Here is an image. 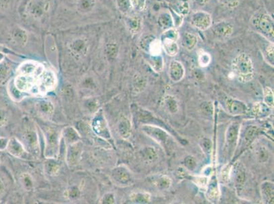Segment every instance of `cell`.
I'll list each match as a JSON object with an SVG mask.
<instances>
[{
  "label": "cell",
  "mask_w": 274,
  "mask_h": 204,
  "mask_svg": "<svg viewBox=\"0 0 274 204\" xmlns=\"http://www.w3.org/2000/svg\"><path fill=\"white\" fill-rule=\"evenodd\" d=\"M212 32L217 38L226 39L233 34V26L228 21H220L212 27Z\"/></svg>",
  "instance_id": "10"
},
{
  "label": "cell",
  "mask_w": 274,
  "mask_h": 204,
  "mask_svg": "<svg viewBox=\"0 0 274 204\" xmlns=\"http://www.w3.org/2000/svg\"><path fill=\"white\" fill-rule=\"evenodd\" d=\"M240 134V125L237 122H233L228 126L226 132L225 142L227 153L233 156L234 151L236 149Z\"/></svg>",
  "instance_id": "6"
},
{
  "label": "cell",
  "mask_w": 274,
  "mask_h": 204,
  "mask_svg": "<svg viewBox=\"0 0 274 204\" xmlns=\"http://www.w3.org/2000/svg\"><path fill=\"white\" fill-rule=\"evenodd\" d=\"M62 136L65 138V143L68 146L78 143L81 140L78 132L71 127H67L64 129L62 132Z\"/></svg>",
  "instance_id": "19"
},
{
  "label": "cell",
  "mask_w": 274,
  "mask_h": 204,
  "mask_svg": "<svg viewBox=\"0 0 274 204\" xmlns=\"http://www.w3.org/2000/svg\"><path fill=\"white\" fill-rule=\"evenodd\" d=\"M79 142L73 145H69V148L67 151V161L68 164H75L81 155V149L79 145Z\"/></svg>",
  "instance_id": "18"
},
{
  "label": "cell",
  "mask_w": 274,
  "mask_h": 204,
  "mask_svg": "<svg viewBox=\"0 0 274 204\" xmlns=\"http://www.w3.org/2000/svg\"><path fill=\"white\" fill-rule=\"evenodd\" d=\"M162 43V49L164 52L169 56H175L178 54L180 47L178 42L168 39H160Z\"/></svg>",
  "instance_id": "20"
},
{
  "label": "cell",
  "mask_w": 274,
  "mask_h": 204,
  "mask_svg": "<svg viewBox=\"0 0 274 204\" xmlns=\"http://www.w3.org/2000/svg\"><path fill=\"white\" fill-rule=\"evenodd\" d=\"M119 131L122 137L129 138L131 136V125L129 119L127 118H122L119 125Z\"/></svg>",
  "instance_id": "27"
},
{
  "label": "cell",
  "mask_w": 274,
  "mask_h": 204,
  "mask_svg": "<svg viewBox=\"0 0 274 204\" xmlns=\"http://www.w3.org/2000/svg\"><path fill=\"white\" fill-rule=\"evenodd\" d=\"M23 143H24V148L30 153L34 154L38 153V138L37 134L34 131H28L23 136Z\"/></svg>",
  "instance_id": "13"
},
{
  "label": "cell",
  "mask_w": 274,
  "mask_h": 204,
  "mask_svg": "<svg viewBox=\"0 0 274 204\" xmlns=\"http://www.w3.org/2000/svg\"><path fill=\"white\" fill-rule=\"evenodd\" d=\"M264 103L270 108H274V92L270 87L264 89Z\"/></svg>",
  "instance_id": "32"
},
{
  "label": "cell",
  "mask_w": 274,
  "mask_h": 204,
  "mask_svg": "<svg viewBox=\"0 0 274 204\" xmlns=\"http://www.w3.org/2000/svg\"><path fill=\"white\" fill-rule=\"evenodd\" d=\"M6 150L10 155L16 158L22 157L26 152L24 146L15 137H12L9 139Z\"/></svg>",
  "instance_id": "12"
},
{
  "label": "cell",
  "mask_w": 274,
  "mask_h": 204,
  "mask_svg": "<svg viewBox=\"0 0 274 204\" xmlns=\"http://www.w3.org/2000/svg\"><path fill=\"white\" fill-rule=\"evenodd\" d=\"M192 1L195 5H198L199 7H203L207 4L209 0H192Z\"/></svg>",
  "instance_id": "50"
},
{
  "label": "cell",
  "mask_w": 274,
  "mask_h": 204,
  "mask_svg": "<svg viewBox=\"0 0 274 204\" xmlns=\"http://www.w3.org/2000/svg\"><path fill=\"white\" fill-rule=\"evenodd\" d=\"M257 158H258L259 162L261 163H265L268 161L269 158L270 154L268 150L264 147H260V149H258L257 151Z\"/></svg>",
  "instance_id": "39"
},
{
  "label": "cell",
  "mask_w": 274,
  "mask_h": 204,
  "mask_svg": "<svg viewBox=\"0 0 274 204\" xmlns=\"http://www.w3.org/2000/svg\"><path fill=\"white\" fill-rule=\"evenodd\" d=\"M245 178H246V176H245L244 171L243 170L240 165H239L237 167L236 170L235 171V174H234V181L237 187L240 188L244 185Z\"/></svg>",
  "instance_id": "33"
},
{
  "label": "cell",
  "mask_w": 274,
  "mask_h": 204,
  "mask_svg": "<svg viewBox=\"0 0 274 204\" xmlns=\"http://www.w3.org/2000/svg\"><path fill=\"white\" fill-rule=\"evenodd\" d=\"M271 110L272 109L270 107L265 104L264 103H261V102H257V103H254L253 107H252L253 114L257 116H266L271 112Z\"/></svg>",
  "instance_id": "26"
},
{
  "label": "cell",
  "mask_w": 274,
  "mask_h": 204,
  "mask_svg": "<svg viewBox=\"0 0 274 204\" xmlns=\"http://www.w3.org/2000/svg\"><path fill=\"white\" fill-rule=\"evenodd\" d=\"M180 37V34L178 30L175 27H172L164 30L160 36V39H168L178 42Z\"/></svg>",
  "instance_id": "30"
},
{
  "label": "cell",
  "mask_w": 274,
  "mask_h": 204,
  "mask_svg": "<svg viewBox=\"0 0 274 204\" xmlns=\"http://www.w3.org/2000/svg\"><path fill=\"white\" fill-rule=\"evenodd\" d=\"M153 187L160 191L167 190L171 185L172 180L167 175L159 174L153 176L151 179Z\"/></svg>",
  "instance_id": "17"
},
{
  "label": "cell",
  "mask_w": 274,
  "mask_h": 204,
  "mask_svg": "<svg viewBox=\"0 0 274 204\" xmlns=\"http://www.w3.org/2000/svg\"><path fill=\"white\" fill-rule=\"evenodd\" d=\"M37 110L42 115L49 116L52 115L54 113V107L51 102L43 100V101L38 102Z\"/></svg>",
  "instance_id": "23"
},
{
  "label": "cell",
  "mask_w": 274,
  "mask_h": 204,
  "mask_svg": "<svg viewBox=\"0 0 274 204\" xmlns=\"http://www.w3.org/2000/svg\"><path fill=\"white\" fill-rule=\"evenodd\" d=\"M168 74L171 81L179 83L185 76L186 70L184 65L178 60H172L169 63Z\"/></svg>",
  "instance_id": "9"
},
{
  "label": "cell",
  "mask_w": 274,
  "mask_h": 204,
  "mask_svg": "<svg viewBox=\"0 0 274 204\" xmlns=\"http://www.w3.org/2000/svg\"><path fill=\"white\" fill-rule=\"evenodd\" d=\"M8 140V138L5 136H0V152L6 150Z\"/></svg>",
  "instance_id": "46"
},
{
  "label": "cell",
  "mask_w": 274,
  "mask_h": 204,
  "mask_svg": "<svg viewBox=\"0 0 274 204\" xmlns=\"http://www.w3.org/2000/svg\"><path fill=\"white\" fill-rule=\"evenodd\" d=\"M211 61V56L209 53L205 51L199 52L198 55V63L201 67H207Z\"/></svg>",
  "instance_id": "35"
},
{
  "label": "cell",
  "mask_w": 274,
  "mask_h": 204,
  "mask_svg": "<svg viewBox=\"0 0 274 204\" xmlns=\"http://www.w3.org/2000/svg\"><path fill=\"white\" fill-rule=\"evenodd\" d=\"M115 199L113 198V195L108 194L104 196L103 203L104 204H113L114 203Z\"/></svg>",
  "instance_id": "48"
},
{
  "label": "cell",
  "mask_w": 274,
  "mask_h": 204,
  "mask_svg": "<svg viewBox=\"0 0 274 204\" xmlns=\"http://www.w3.org/2000/svg\"><path fill=\"white\" fill-rule=\"evenodd\" d=\"M119 5H120V8L123 10V12H128L130 9L132 8L130 0H120V3Z\"/></svg>",
  "instance_id": "44"
},
{
  "label": "cell",
  "mask_w": 274,
  "mask_h": 204,
  "mask_svg": "<svg viewBox=\"0 0 274 204\" xmlns=\"http://www.w3.org/2000/svg\"><path fill=\"white\" fill-rule=\"evenodd\" d=\"M258 132V128L255 126L248 127L244 135V142L245 145H250L253 143Z\"/></svg>",
  "instance_id": "31"
},
{
  "label": "cell",
  "mask_w": 274,
  "mask_h": 204,
  "mask_svg": "<svg viewBox=\"0 0 274 204\" xmlns=\"http://www.w3.org/2000/svg\"><path fill=\"white\" fill-rule=\"evenodd\" d=\"M232 167L230 165H226L222 169L220 172V180L223 183H227L228 180L230 179V176L231 174Z\"/></svg>",
  "instance_id": "38"
},
{
  "label": "cell",
  "mask_w": 274,
  "mask_h": 204,
  "mask_svg": "<svg viewBox=\"0 0 274 204\" xmlns=\"http://www.w3.org/2000/svg\"><path fill=\"white\" fill-rule=\"evenodd\" d=\"M158 23L159 26L163 29L164 30L175 27L172 14L169 12H167V11H164V12H162L159 14Z\"/></svg>",
  "instance_id": "21"
},
{
  "label": "cell",
  "mask_w": 274,
  "mask_h": 204,
  "mask_svg": "<svg viewBox=\"0 0 274 204\" xmlns=\"http://www.w3.org/2000/svg\"><path fill=\"white\" fill-rule=\"evenodd\" d=\"M21 182L23 187L27 191H31L33 189L32 178L28 174H23L21 176Z\"/></svg>",
  "instance_id": "36"
},
{
  "label": "cell",
  "mask_w": 274,
  "mask_h": 204,
  "mask_svg": "<svg viewBox=\"0 0 274 204\" xmlns=\"http://www.w3.org/2000/svg\"><path fill=\"white\" fill-rule=\"evenodd\" d=\"M195 181L197 185H198L199 187H202V188H205L208 185V178L204 177V176H201V177L195 178Z\"/></svg>",
  "instance_id": "43"
},
{
  "label": "cell",
  "mask_w": 274,
  "mask_h": 204,
  "mask_svg": "<svg viewBox=\"0 0 274 204\" xmlns=\"http://www.w3.org/2000/svg\"><path fill=\"white\" fill-rule=\"evenodd\" d=\"M179 14L184 16L187 15L189 13V3L187 0H181L178 5Z\"/></svg>",
  "instance_id": "40"
},
{
  "label": "cell",
  "mask_w": 274,
  "mask_h": 204,
  "mask_svg": "<svg viewBox=\"0 0 274 204\" xmlns=\"http://www.w3.org/2000/svg\"><path fill=\"white\" fill-rule=\"evenodd\" d=\"M219 196L220 194H219L218 187L215 185L209 186L207 191V198L209 201L211 202L218 201Z\"/></svg>",
  "instance_id": "34"
},
{
  "label": "cell",
  "mask_w": 274,
  "mask_h": 204,
  "mask_svg": "<svg viewBox=\"0 0 274 204\" xmlns=\"http://www.w3.org/2000/svg\"><path fill=\"white\" fill-rule=\"evenodd\" d=\"M226 108L232 115H243L248 111V107L244 102L240 100L228 98L226 101Z\"/></svg>",
  "instance_id": "11"
},
{
  "label": "cell",
  "mask_w": 274,
  "mask_h": 204,
  "mask_svg": "<svg viewBox=\"0 0 274 204\" xmlns=\"http://www.w3.org/2000/svg\"><path fill=\"white\" fill-rule=\"evenodd\" d=\"M264 55L266 56L267 61L269 62L270 64L274 66V43H270L267 45L265 49Z\"/></svg>",
  "instance_id": "37"
},
{
  "label": "cell",
  "mask_w": 274,
  "mask_h": 204,
  "mask_svg": "<svg viewBox=\"0 0 274 204\" xmlns=\"http://www.w3.org/2000/svg\"><path fill=\"white\" fill-rule=\"evenodd\" d=\"M142 155L143 159L147 163H151L156 161L158 154L156 150L151 147H148L142 151Z\"/></svg>",
  "instance_id": "29"
},
{
  "label": "cell",
  "mask_w": 274,
  "mask_h": 204,
  "mask_svg": "<svg viewBox=\"0 0 274 204\" xmlns=\"http://www.w3.org/2000/svg\"><path fill=\"white\" fill-rule=\"evenodd\" d=\"M130 198L134 203L147 204L151 201V195L147 192L133 193Z\"/></svg>",
  "instance_id": "25"
},
{
  "label": "cell",
  "mask_w": 274,
  "mask_h": 204,
  "mask_svg": "<svg viewBox=\"0 0 274 204\" xmlns=\"http://www.w3.org/2000/svg\"><path fill=\"white\" fill-rule=\"evenodd\" d=\"M113 179L119 185H128L131 182V173L127 167H119L113 170Z\"/></svg>",
  "instance_id": "14"
},
{
  "label": "cell",
  "mask_w": 274,
  "mask_h": 204,
  "mask_svg": "<svg viewBox=\"0 0 274 204\" xmlns=\"http://www.w3.org/2000/svg\"><path fill=\"white\" fill-rule=\"evenodd\" d=\"M141 38L140 46L142 50L146 51L150 55L162 54V47L160 39L151 34H146Z\"/></svg>",
  "instance_id": "7"
},
{
  "label": "cell",
  "mask_w": 274,
  "mask_h": 204,
  "mask_svg": "<svg viewBox=\"0 0 274 204\" xmlns=\"http://www.w3.org/2000/svg\"><path fill=\"white\" fill-rule=\"evenodd\" d=\"M233 76L241 83H248L255 76V67L249 56L244 52L237 54L231 65Z\"/></svg>",
  "instance_id": "1"
},
{
  "label": "cell",
  "mask_w": 274,
  "mask_h": 204,
  "mask_svg": "<svg viewBox=\"0 0 274 204\" xmlns=\"http://www.w3.org/2000/svg\"><path fill=\"white\" fill-rule=\"evenodd\" d=\"M181 45L187 51H193L197 47L198 38L195 34L190 32L183 33L180 36Z\"/></svg>",
  "instance_id": "16"
},
{
  "label": "cell",
  "mask_w": 274,
  "mask_h": 204,
  "mask_svg": "<svg viewBox=\"0 0 274 204\" xmlns=\"http://www.w3.org/2000/svg\"><path fill=\"white\" fill-rule=\"evenodd\" d=\"M274 186L272 182L266 181L263 182L261 185V194L263 201L266 204H274Z\"/></svg>",
  "instance_id": "15"
},
{
  "label": "cell",
  "mask_w": 274,
  "mask_h": 204,
  "mask_svg": "<svg viewBox=\"0 0 274 204\" xmlns=\"http://www.w3.org/2000/svg\"><path fill=\"white\" fill-rule=\"evenodd\" d=\"M149 64L156 72H162L164 66V58L162 54L158 55H150Z\"/></svg>",
  "instance_id": "24"
},
{
  "label": "cell",
  "mask_w": 274,
  "mask_h": 204,
  "mask_svg": "<svg viewBox=\"0 0 274 204\" xmlns=\"http://www.w3.org/2000/svg\"><path fill=\"white\" fill-rule=\"evenodd\" d=\"M5 194V185L3 180L0 177V198H2Z\"/></svg>",
  "instance_id": "49"
},
{
  "label": "cell",
  "mask_w": 274,
  "mask_h": 204,
  "mask_svg": "<svg viewBox=\"0 0 274 204\" xmlns=\"http://www.w3.org/2000/svg\"><path fill=\"white\" fill-rule=\"evenodd\" d=\"M212 17L209 12L197 10L191 14V23L194 27L201 31H206L212 25Z\"/></svg>",
  "instance_id": "4"
},
{
  "label": "cell",
  "mask_w": 274,
  "mask_h": 204,
  "mask_svg": "<svg viewBox=\"0 0 274 204\" xmlns=\"http://www.w3.org/2000/svg\"><path fill=\"white\" fill-rule=\"evenodd\" d=\"M62 133L54 127H49L45 129V151L47 158H55L58 156L60 151V140Z\"/></svg>",
  "instance_id": "3"
},
{
  "label": "cell",
  "mask_w": 274,
  "mask_h": 204,
  "mask_svg": "<svg viewBox=\"0 0 274 204\" xmlns=\"http://www.w3.org/2000/svg\"><path fill=\"white\" fill-rule=\"evenodd\" d=\"M250 23L257 32L274 43V19L271 15L264 11H258L252 16Z\"/></svg>",
  "instance_id": "2"
},
{
  "label": "cell",
  "mask_w": 274,
  "mask_h": 204,
  "mask_svg": "<svg viewBox=\"0 0 274 204\" xmlns=\"http://www.w3.org/2000/svg\"><path fill=\"white\" fill-rule=\"evenodd\" d=\"M221 1L226 7L230 9L237 8L240 3V0H221Z\"/></svg>",
  "instance_id": "42"
},
{
  "label": "cell",
  "mask_w": 274,
  "mask_h": 204,
  "mask_svg": "<svg viewBox=\"0 0 274 204\" xmlns=\"http://www.w3.org/2000/svg\"><path fill=\"white\" fill-rule=\"evenodd\" d=\"M164 106L166 110L171 114H176L179 111L178 102L176 98L172 96H167L163 99Z\"/></svg>",
  "instance_id": "22"
},
{
  "label": "cell",
  "mask_w": 274,
  "mask_h": 204,
  "mask_svg": "<svg viewBox=\"0 0 274 204\" xmlns=\"http://www.w3.org/2000/svg\"><path fill=\"white\" fill-rule=\"evenodd\" d=\"M93 130L99 137L103 139L110 140L111 138L110 132L105 116L102 111L97 113L91 122Z\"/></svg>",
  "instance_id": "8"
},
{
  "label": "cell",
  "mask_w": 274,
  "mask_h": 204,
  "mask_svg": "<svg viewBox=\"0 0 274 204\" xmlns=\"http://www.w3.org/2000/svg\"><path fill=\"white\" fill-rule=\"evenodd\" d=\"M131 6L135 10L138 12H142L145 10L146 6V0H130Z\"/></svg>",
  "instance_id": "41"
},
{
  "label": "cell",
  "mask_w": 274,
  "mask_h": 204,
  "mask_svg": "<svg viewBox=\"0 0 274 204\" xmlns=\"http://www.w3.org/2000/svg\"><path fill=\"white\" fill-rule=\"evenodd\" d=\"M185 165L188 169H194L196 167L197 163L195 158H193V157H188L185 159Z\"/></svg>",
  "instance_id": "47"
},
{
  "label": "cell",
  "mask_w": 274,
  "mask_h": 204,
  "mask_svg": "<svg viewBox=\"0 0 274 204\" xmlns=\"http://www.w3.org/2000/svg\"><path fill=\"white\" fill-rule=\"evenodd\" d=\"M127 26L133 34H137L141 30L142 21L138 17L129 18L127 21Z\"/></svg>",
  "instance_id": "28"
},
{
  "label": "cell",
  "mask_w": 274,
  "mask_h": 204,
  "mask_svg": "<svg viewBox=\"0 0 274 204\" xmlns=\"http://www.w3.org/2000/svg\"><path fill=\"white\" fill-rule=\"evenodd\" d=\"M49 163L48 167L47 169L48 170L49 174L50 175L58 174V172H59L60 167L54 163H52V165H51V163Z\"/></svg>",
  "instance_id": "45"
},
{
  "label": "cell",
  "mask_w": 274,
  "mask_h": 204,
  "mask_svg": "<svg viewBox=\"0 0 274 204\" xmlns=\"http://www.w3.org/2000/svg\"><path fill=\"white\" fill-rule=\"evenodd\" d=\"M141 130L144 134L163 147L169 142V135L160 127L155 125H144L141 127Z\"/></svg>",
  "instance_id": "5"
}]
</instances>
